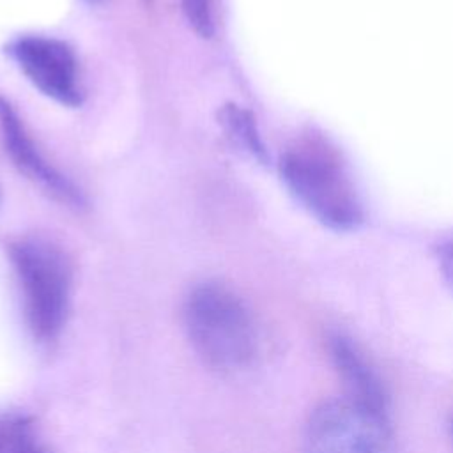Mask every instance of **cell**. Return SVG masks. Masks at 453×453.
I'll use <instances>...</instances> for the list:
<instances>
[{"mask_svg": "<svg viewBox=\"0 0 453 453\" xmlns=\"http://www.w3.org/2000/svg\"><path fill=\"white\" fill-rule=\"evenodd\" d=\"M280 175L290 195L322 225L356 230L365 221L359 189L340 152L322 138H304L280 159Z\"/></svg>", "mask_w": 453, "mask_h": 453, "instance_id": "1", "label": "cell"}, {"mask_svg": "<svg viewBox=\"0 0 453 453\" xmlns=\"http://www.w3.org/2000/svg\"><path fill=\"white\" fill-rule=\"evenodd\" d=\"M182 317L191 347L209 366L232 372L255 359V319L246 303L223 283L196 285L184 301Z\"/></svg>", "mask_w": 453, "mask_h": 453, "instance_id": "2", "label": "cell"}, {"mask_svg": "<svg viewBox=\"0 0 453 453\" xmlns=\"http://www.w3.org/2000/svg\"><path fill=\"white\" fill-rule=\"evenodd\" d=\"M9 257L30 334L39 343H53L69 313L71 265L65 253L46 237L25 235L11 242Z\"/></svg>", "mask_w": 453, "mask_h": 453, "instance_id": "3", "label": "cell"}, {"mask_svg": "<svg viewBox=\"0 0 453 453\" xmlns=\"http://www.w3.org/2000/svg\"><path fill=\"white\" fill-rule=\"evenodd\" d=\"M303 453H398L391 416L347 396L319 403L303 430Z\"/></svg>", "mask_w": 453, "mask_h": 453, "instance_id": "4", "label": "cell"}, {"mask_svg": "<svg viewBox=\"0 0 453 453\" xmlns=\"http://www.w3.org/2000/svg\"><path fill=\"white\" fill-rule=\"evenodd\" d=\"M7 53L41 94L65 106L81 104L78 60L67 42L48 35H19L9 42Z\"/></svg>", "mask_w": 453, "mask_h": 453, "instance_id": "5", "label": "cell"}, {"mask_svg": "<svg viewBox=\"0 0 453 453\" xmlns=\"http://www.w3.org/2000/svg\"><path fill=\"white\" fill-rule=\"evenodd\" d=\"M0 134L7 154L27 179L67 207L80 209L85 205L81 191L44 157L30 138L18 111L4 97H0Z\"/></svg>", "mask_w": 453, "mask_h": 453, "instance_id": "6", "label": "cell"}, {"mask_svg": "<svg viewBox=\"0 0 453 453\" xmlns=\"http://www.w3.org/2000/svg\"><path fill=\"white\" fill-rule=\"evenodd\" d=\"M326 343L331 363L345 388V396L373 412L391 416L388 388L354 338L340 329H333Z\"/></svg>", "mask_w": 453, "mask_h": 453, "instance_id": "7", "label": "cell"}, {"mask_svg": "<svg viewBox=\"0 0 453 453\" xmlns=\"http://www.w3.org/2000/svg\"><path fill=\"white\" fill-rule=\"evenodd\" d=\"M0 453H53L41 439L34 419L21 412L0 414Z\"/></svg>", "mask_w": 453, "mask_h": 453, "instance_id": "8", "label": "cell"}, {"mask_svg": "<svg viewBox=\"0 0 453 453\" xmlns=\"http://www.w3.org/2000/svg\"><path fill=\"white\" fill-rule=\"evenodd\" d=\"M218 119L219 124L223 126L225 133L237 143L241 145L246 152H250L255 159L265 163L267 161V154H265V147L262 143L255 117L251 115L250 110L228 103L223 104L221 110L218 111Z\"/></svg>", "mask_w": 453, "mask_h": 453, "instance_id": "9", "label": "cell"}, {"mask_svg": "<svg viewBox=\"0 0 453 453\" xmlns=\"http://www.w3.org/2000/svg\"><path fill=\"white\" fill-rule=\"evenodd\" d=\"M182 14L188 25L203 39L214 34V11L212 0H180Z\"/></svg>", "mask_w": 453, "mask_h": 453, "instance_id": "10", "label": "cell"}, {"mask_svg": "<svg viewBox=\"0 0 453 453\" xmlns=\"http://www.w3.org/2000/svg\"><path fill=\"white\" fill-rule=\"evenodd\" d=\"M435 258L441 280L453 296V235L442 239L435 248Z\"/></svg>", "mask_w": 453, "mask_h": 453, "instance_id": "11", "label": "cell"}, {"mask_svg": "<svg viewBox=\"0 0 453 453\" xmlns=\"http://www.w3.org/2000/svg\"><path fill=\"white\" fill-rule=\"evenodd\" d=\"M448 428H449V435L453 437V416H451V419H449V423H448Z\"/></svg>", "mask_w": 453, "mask_h": 453, "instance_id": "12", "label": "cell"}, {"mask_svg": "<svg viewBox=\"0 0 453 453\" xmlns=\"http://www.w3.org/2000/svg\"><path fill=\"white\" fill-rule=\"evenodd\" d=\"M142 2H143L145 5H152V2H154V0H142Z\"/></svg>", "mask_w": 453, "mask_h": 453, "instance_id": "13", "label": "cell"}, {"mask_svg": "<svg viewBox=\"0 0 453 453\" xmlns=\"http://www.w3.org/2000/svg\"><path fill=\"white\" fill-rule=\"evenodd\" d=\"M90 2H96V0H90Z\"/></svg>", "mask_w": 453, "mask_h": 453, "instance_id": "14", "label": "cell"}]
</instances>
